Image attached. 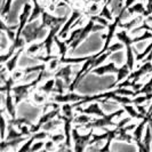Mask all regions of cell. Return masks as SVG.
<instances>
[{
	"mask_svg": "<svg viewBox=\"0 0 152 152\" xmlns=\"http://www.w3.org/2000/svg\"><path fill=\"white\" fill-rule=\"evenodd\" d=\"M54 152H73V149L72 148H69L65 144H62L57 150H55Z\"/></svg>",
	"mask_w": 152,
	"mask_h": 152,
	"instance_id": "b9f144b4",
	"label": "cell"
},
{
	"mask_svg": "<svg viewBox=\"0 0 152 152\" xmlns=\"http://www.w3.org/2000/svg\"><path fill=\"white\" fill-rule=\"evenodd\" d=\"M78 112L84 114H88V115H95V117H103L105 115V113L103 112L102 107L99 105V102H93L89 103L86 107H79L76 109Z\"/></svg>",
	"mask_w": 152,
	"mask_h": 152,
	"instance_id": "8fae6325",
	"label": "cell"
},
{
	"mask_svg": "<svg viewBox=\"0 0 152 152\" xmlns=\"http://www.w3.org/2000/svg\"><path fill=\"white\" fill-rule=\"evenodd\" d=\"M8 124L9 125H13L15 127H20V126H23V125H28L32 127L33 126V122H31L28 118H8Z\"/></svg>",
	"mask_w": 152,
	"mask_h": 152,
	"instance_id": "603a6c76",
	"label": "cell"
},
{
	"mask_svg": "<svg viewBox=\"0 0 152 152\" xmlns=\"http://www.w3.org/2000/svg\"><path fill=\"white\" fill-rule=\"evenodd\" d=\"M152 16V0H146V6H145V13L143 18L146 20L148 17Z\"/></svg>",
	"mask_w": 152,
	"mask_h": 152,
	"instance_id": "74e56055",
	"label": "cell"
},
{
	"mask_svg": "<svg viewBox=\"0 0 152 152\" xmlns=\"http://www.w3.org/2000/svg\"><path fill=\"white\" fill-rule=\"evenodd\" d=\"M62 26H63V25H57V26H54L52 29H49L47 37L42 40L44 49H45V55H52L53 45L55 44V38H56V36L58 34V32H60Z\"/></svg>",
	"mask_w": 152,
	"mask_h": 152,
	"instance_id": "30bf717a",
	"label": "cell"
},
{
	"mask_svg": "<svg viewBox=\"0 0 152 152\" xmlns=\"http://www.w3.org/2000/svg\"><path fill=\"white\" fill-rule=\"evenodd\" d=\"M122 109L125 110V112L128 114V117H130L132 119L142 120V119L144 118V114L140 113L138 110H137L133 104H125V105H122Z\"/></svg>",
	"mask_w": 152,
	"mask_h": 152,
	"instance_id": "d6986e66",
	"label": "cell"
},
{
	"mask_svg": "<svg viewBox=\"0 0 152 152\" xmlns=\"http://www.w3.org/2000/svg\"><path fill=\"white\" fill-rule=\"evenodd\" d=\"M41 49H44V44H42V41L41 42H33V44H31L29 47H28V49H26V53L31 55V56H34V54L39 53Z\"/></svg>",
	"mask_w": 152,
	"mask_h": 152,
	"instance_id": "83f0119b",
	"label": "cell"
},
{
	"mask_svg": "<svg viewBox=\"0 0 152 152\" xmlns=\"http://www.w3.org/2000/svg\"><path fill=\"white\" fill-rule=\"evenodd\" d=\"M149 99H152V94H140L135 97H133V105L135 107L144 105Z\"/></svg>",
	"mask_w": 152,
	"mask_h": 152,
	"instance_id": "cb8c5ba5",
	"label": "cell"
},
{
	"mask_svg": "<svg viewBox=\"0 0 152 152\" xmlns=\"http://www.w3.org/2000/svg\"><path fill=\"white\" fill-rule=\"evenodd\" d=\"M13 1H14V0H5V1H4V5H2V8H1V18H5L6 14L9 13Z\"/></svg>",
	"mask_w": 152,
	"mask_h": 152,
	"instance_id": "e575fe53",
	"label": "cell"
},
{
	"mask_svg": "<svg viewBox=\"0 0 152 152\" xmlns=\"http://www.w3.org/2000/svg\"><path fill=\"white\" fill-rule=\"evenodd\" d=\"M18 25H12V26H8L7 24L5 23V18H1V22H0V29L2 32H5L7 34L8 39L13 42L16 38V31H17Z\"/></svg>",
	"mask_w": 152,
	"mask_h": 152,
	"instance_id": "2e32d148",
	"label": "cell"
},
{
	"mask_svg": "<svg viewBox=\"0 0 152 152\" xmlns=\"http://www.w3.org/2000/svg\"><path fill=\"white\" fill-rule=\"evenodd\" d=\"M48 31L49 30L47 28H45L41 24V22L36 21V22L29 23L26 25V28L22 32V37L25 40L26 45L28 44H33L34 41L40 40V39H42L44 37H47Z\"/></svg>",
	"mask_w": 152,
	"mask_h": 152,
	"instance_id": "7a4b0ae2",
	"label": "cell"
},
{
	"mask_svg": "<svg viewBox=\"0 0 152 152\" xmlns=\"http://www.w3.org/2000/svg\"><path fill=\"white\" fill-rule=\"evenodd\" d=\"M143 62H152V50L150 52V54L148 55V57H146Z\"/></svg>",
	"mask_w": 152,
	"mask_h": 152,
	"instance_id": "7bdbcfd3",
	"label": "cell"
},
{
	"mask_svg": "<svg viewBox=\"0 0 152 152\" xmlns=\"http://www.w3.org/2000/svg\"><path fill=\"white\" fill-rule=\"evenodd\" d=\"M32 8H33V5L28 4V2L23 5L22 12L18 16V24H17L18 28H17V31H16V38H21L22 37L23 30L29 24V20H30L31 13H32Z\"/></svg>",
	"mask_w": 152,
	"mask_h": 152,
	"instance_id": "52a82bcc",
	"label": "cell"
},
{
	"mask_svg": "<svg viewBox=\"0 0 152 152\" xmlns=\"http://www.w3.org/2000/svg\"><path fill=\"white\" fill-rule=\"evenodd\" d=\"M149 126H150V128H151V130H152V119L150 120V122H149Z\"/></svg>",
	"mask_w": 152,
	"mask_h": 152,
	"instance_id": "f6af8a7d",
	"label": "cell"
},
{
	"mask_svg": "<svg viewBox=\"0 0 152 152\" xmlns=\"http://www.w3.org/2000/svg\"><path fill=\"white\" fill-rule=\"evenodd\" d=\"M10 76H12V78L15 80V83H16V81L21 80L25 75H24V71H23V70H17V69H16L13 73H10Z\"/></svg>",
	"mask_w": 152,
	"mask_h": 152,
	"instance_id": "f35d334b",
	"label": "cell"
},
{
	"mask_svg": "<svg viewBox=\"0 0 152 152\" xmlns=\"http://www.w3.org/2000/svg\"><path fill=\"white\" fill-rule=\"evenodd\" d=\"M55 79H56V85H55V91H56V94H65V86L68 87V85L65 84L64 80H62L60 78H55Z\"/></svg>",
	"mask_w": 152,
	"mask_h": 152,
	"instance_id": "1f68e13d",
	"label": "cell"
},
{
	"mask_svg": "<svg viewBox=\"0 0 152 152\" xmlns=\"http://www.w3.org/2000/svg\"><path fill=\"white\" fill-rule=\"evenodd\" d=\"M55 44L57 46V48H58V55L61 56V57H66V53H68V49H69V46L66 44V41L65 40H61V39L58 38L57 36H56V38H55Z\"/></svg>",
	"mask_w": 152,
	"mask_h": 152,
	"instance_id": "7402d4cb",
	"label": "cell"
},
{
	"mask_svg": "<svg viewBox=\"0 0 152 152\" xmlns=\"http://www.w3.org/2000/svg\"><path fill=\"white\" fill-rule=\"evenodd\" d=\"M94 129H89L87 134H81L79 127H73L72 130V149L73 152H85L88 145H91V140L94 135Z\"/></svg>",
	"mask_w": 152,
	"mask_h": 152,
	"instance_id": "277c9868",
	"label": "cell"
},
{
	"mask_svg": "<svg viewBox=\"0 0 152 152\" xmlns=\"http://www.w3.org/2000/svg\"><path fill=\"white\" fill-rule=\"evenodd\" d=\"M101 4H96V2H91V5L87 7V12L89 16L91 15H99L101 12Z\"/></svg>",
	"mask_w": 152,
	"mask_h": 152,
	"instance_id": "d6a6232c",
	"label": "cell"
},
{
	"mask_svg": "<svg viewBox=\"0 0 152 152\" xmlns=\"http://www.w3.org/2000/svg\"><path fill=\"white\" fill-rule=\"evenodd\" d=\"M66 20H68V17H57V16H54L50 13L44 10V13L41 15V21L40 22H41V24L45 28H47L49 30V29H52L54 26L63 25L64 23L66 22Z\"/></svg>",
	"mask_w": 152,
	"mask_h": 152,
	"instance_id": "9c48e42d",
	"label": "cell"
},
{
	"mask_svg": "<svg viewBox=\"0 0 152 152\" xmlns=\"http://www.w3.org/2000/svg\"><path fill=\"white\" fill-rule=\"evenodd\" d=\"M81 16H83V9L81 8H77L76 9H73L72 10V13H71V15L68 17V20H66V22L63 24V26L61 28V30L58 32V34H57V37L60 39H68V33L70 32L71 30V28L73 26V24H77V23L79 22V20L81 18Z\"/></svg>",
	"mask_w": 152,
	"mask_h": 152,
	"instance_id": "5b68a950",
	"label": "cell"
},
{
	"mask_svg": "<svg viewBox=\"0 0 152 152\" xmlns=\"http://www.w3.org/2000/svg\"><path fill=\"white\" fill-rule=\"evenodd\" d=\"M145 13V6L143 1H137L132 7H129L126 10V16L135 15V16H143Z\"/></svg>",
	"mask_w": 152,
	"mask_h": 152,
	"instance_id": "e0dca14e",
	"label": "cell"
},
{
	"mask_svg": "<svg viewBox=\"0 0 152 152\" xmlns=\"http://www.w3.org/2000/svg\"><path fill=\"white\" fill-rule=\"evenodd\" d=\"M125 113L124 109H118L111 113H107L103 117H97V118H93L87 126H85V128L87 129H95V128H99V129H105L107 127H115L117 124L114 122V119L121 117Z\"/></svg>",
	"mask_w": 152,
	"mask_h": 152,
	"instance_id": "6da1fadb",
	"label": "cell"
},
{
	"mask_svg": "<svg viewBox=\"0 0 152 152\" xmlns=\"http://www.w3.org/2000/svg\"><path fill=\"white\" fill-rule=\"evenodd\" d=\"M61 125H63V121H62L60 118H56V119H54V120H52V121L47 122L46 125H44L41 130H45V132L50 133L52 130L56 129V128H57L58 126H61Z\"/></svg>",
	"mask_w": 152,
	"mask_h": 152,
	"instance_id": "d4e9b609",
	"label": "cell"
},
{
	"mask_svg": "<svg viewBox=\"0 0 152 152\" xmlns=\"http://www.w3.org/2000/svg\"><path fill=\"white\" fill-rule=\"evenodd\" d=\"M107 29V26H104V25H101V24H97V23L95 22L93 18L89 17V20H88V22L85 24V26H83V30L80 32V34H79V37L71 44V45L69 46V49H71V50H75L77 49L79 46L81 45L83 42H84L86 39L89 37V34H91V32H97V31H103Z\"/></svg>",
	"mask_w": 152,
	"mask_h": 152,
	"instance_id": "3957f363",
	"label": "cell"
},
{
	"mask_svg": "<svg viewBox=\"0 0 152 152\" xmlns=\"http://www.w3.org/2000/svg\"><path fill=\"white\" fill-rule=\"evenodd\" d=\"M145 21H146V22H150V23L152 24V16H150V17H148V18H146Z\"/></svg>",
	"mask_w": 152,
	"mask_h": 152,
	"instance_id": "ee69618b",
	"label": "cell"
},
{
	"mask_svg": "<svg viewBox=\"0 0 152 152\" xmlns=\"http://www.w3.org/2000/svg\"><path fill=\"white\" fill-rule=\"evenodd\" d=\"M32 135L36 138V141H44L47 137L50 136V134L48 132H45V130H40V132L36 133V134H32Z\"/></svg>",
	"mask_w": 152,
	"mask_h": 152,
	"instance_id": "d590c367",
	"label": "cell"
},
{
	"mask_svg": "<svg viewBox=\"0 0 152 152\" xmlns=\"http://www.w3.org/2000/svg\"><path fill=\"white\" fill-rule=\"evenodd\" d=\"M72 73H73L72 72V64H66V65L62 66L61 69H58V71L55 73V78H60L62 80H64L69 87L72 83V79H71Z\"/></svg>",
	"mask_w": 152,
	"mask_h": 152,
	"instance_id": "5bb4252c",
	"label": "cell"
},
{
	"mask_svg": "<svg viewBox=\"0 0 152 152\" xmlns=\"http://www.w3.org/2000/svg\"><path fill=\"white\" fill-rule=\"evenodd\" d=\"M86 95L77 94L75 91H68L65 94H55L52 96V102L58 103V104H76L78 102L85 99Z\"/></svg>",
	"mask_w": 152,
	"mask_h": 152,
	"instance_id": "8992f818",
	"label": "cell"
},
{
	"mask_svg": "<svg viewBox=\"0 0 152 152\" xmlns=\"http://www.w3.org/2000/svg\"><path fill=\"white\" fill-rule=\"evenodd\" d=\"M24 49L25 48H21V49H18V50H16L15 54L8 60L4 65H5V68H6V70H7L8 75H10V73H13L14 71L16 70V66H17V62H18V60H20V57H21V55H22V53L24 52Z\"/></svg>",
	"mask_w": 152,
	"mask_h": 152,
	"instance_id": "9a60e30c",
	"label": "cell"
},
{
	"mask_svg": "<svg viewBox=\"0 0 152 152\" xmlns=\"http://www.w3.org/2000/svg\"><path fill=\"white\" fill-rule=\"evenodd\" d=\"M133 71L129 69L128 66V64L127 63H125V64H122L121 66L119 68V71H118V73H117V78H115V81H114L113 85H111L107 89H114L119 84H121L122 80H125V79H127L128 77L130 76V73H132Z\"/></svg>",
	"mask_w": 152,
	"mask_h": 152,
	"instance_id": "4fadbf2b",
	"label": "cell"
},
{
	"mask_svg": "<svg viewBox=\"0 0 152 152\" xmlns=\"http://www.w3.org/2000/svg\"><path fill=\"white\" fill-rule=\"evenodd\" d=\"M31 101L34 105H44L47 104V95L44 93H40V91H34L32 93L31 95Z\"/></svg>",
	"mask_w": 152,
	"mask_h": 152,
	"instance_id": "ffe728a7",
	"label": "cell"
},
{
	"mask_svg": "<svg viewBox=\"0 0 152 152\" xmlns=\"http://www.w3.org/2000/svg\"><path fill=\"white\" fill-rule=\"evenodd\" d=\"M36 142V138L33 137V135H31L22 145L21 148L17 150V152H31V148H32V144Z\"/></svg>",
	"mask_w": 152,
	"mask_h": 152,
	"instance_id": "f1b7e54d",
	"label": "cell"
},
{
	"mask_svg": "<svg viewBox=\"0 0 152 152\" xmlns=\"http://www.w3.org/2000/svg\"><path fill=\"white\" fill-rule=\"evenodd\" d=\"M49 140H52L55 144H63V143H65L66 137L64 135V133H53V134H50Z\"/></svg>",
	"mask_w": 152,
	"mask_h": 152,
	"instance_id": "4dcf8cb0",
	"label": "cell"
},
{
	"mask_svg": "<svg viewBox=\"0 0 152 152\" xmlns=\"http://www.w3.org/2000/svg\"><path fill=\"white\" fill-rule=\"evenodd\" d=\"M119 71V68L115 65L114 62H109V63H105V64H102L97 68H95L94 70H91V73L96 75V76H105V75H111V73H114L117 75Z\"/></svg>",
	"mask_w": 152,
	"mask_h": 152,
	"instance_id": "7c38bea8",
	"label": "cell"
},
{
	"mask_svg": "<svg viewBox=\"0 0 152 152\" xmlns=\"http://www.w3.org/2000/svg\"><path fill=\"white\" fill-rule=\"evenodd\" d=\"M44 148H45V142H44V141H36V142L32 144L31 152H39L40 150H42Z\"/></svg>",
	"mask_w": 152,
	"mask_h": 152,
	"instance_id": "8d00e7d4",
	"label": "cell"
},
{
	"mask_svg": "<svg viewBox=\"0 0 152 152\" xmlns=\"http://www.w3.org/2000/svg\"><path fill=\"white\" fill-rule=\"evenodd\" d=\"M8 119L2 114L1 115V141L6 138V129H8Z\"/></svg>",
	"mask_w": 152,
	"mask_h": 152,
	"instance_id": "836d02e7",
	"label": "cell"
},
{
	"mask_svg": "<svg viewBox=\"0 0 152 152\" xmlns=\"http://www.w3.org/2000/svg\"><path fill=\"white\" fill-rule=\"evenodd\" d=\"M57 144H55L52 140H48V141H46L45 142V151L46 152H54L55 151V146Z\"/></svg>",
	"mask_w": 152,
	"mask_h": 152,
	"instance_id": "ab89813d",
	"label": "cell"
},
{
	"mask_svg": "<svg viewBox=\"0 0 152 152\" xmlns=\"http://www.w3.org/2000/svg\"><path fill=\"white\" fill-rule=\"evenodd\" d=\"M93 120V118H91V115L88 114L80 113L79 115H76V119H75V124L79 125V126H87L89 122Z\"/></svg>",
	"mask_w": 152,
	"mask_h": 152,
	"instance_id": "4316f807",
	"label": "cell"
},
{
	"mask_svg": "<svg viewBox=\"0 0 152 152\" xmlns=\"http://www.w3.org/2000/svg\"><path fill=\"white\" fill-rule=\"evenodd\" d=\"M55 85H56V79H55V78H49V79L45 80L44 84L39 86L38 91L44 93V94H46V95L52 94V93L55 91Z\"/></svg>",
	"mask_w": 152,
	"mask_h": 152,
	"instance_id": "ac0fdd59",
	"label": "cell"
},
{
	"mask_svg": "<svg viewBox=\"0 0 152 152\" xmlns=\"http://www.w3.org/2000/svg\"><path fill=\"white\" fill-rule=\"evenodd\" d=\"M8 133L6 135V138L4 141H12V140H17V138H21V137H24L23 134L20 132L18 129H16L15 126L13 125H8Z\"/></svg>",
	"mask_w": 152,
	"mask_h": 152,
	"instance_id": "44dd1931",
	"label": "cell"
},
{
	"mask_svg": "<svg viewBox=\"0 0 152 152\" xmlns=\"http://www.w3.org/2000/svg\"><path fill=\"white\" fill-rule=\"evenodd\" d=\"M149 73H152V62H143L142 65L137 69V70H134L127 79H128L129 81H132L133 88H134L137 85V81H138L142 77L146 76V75H149Z\"/></svg>",
	"mask_w": 152,
	"mask_h": 152,
	"instance_id": "ba28073f",
	"label": "cell"
},
{
	"mask_svg": "<svg viewBox=\"0 0 152 152\" xmlns=\"http://www.w3.org/2000/svg\"><path fill=\"white\" fill-rule=\"evenodd\" d=\"M151 50H152V41L149 44V46H148V47H146V48H145L144 50H143L141 54H138L136 50H135V61L143 62L145 58L148 57V55L150 54V52H151Z\"/></svg>",
	"mask_w": 152,
	"mask_h": 152,
	"instance_id": "f546056e",
	"label": "cell"
},
{
	"mask_svg": "<svg viewBox=\"0 0 152 152\" xmlns=\"http://www.w3.org/2000/svg\"><path fill=\"white\" fill-rule=\"evenodd\" d=\"M99 15L101 16V17L107 18L109 22H112V21L114 20L113 12H112V10H110V8H109V4H105V5H103V6H102V9H101V12H99Z\"/></svg>",
	"mask_w": 152,
	"mask_h": 152,
	"instance_id": "484cf974",
	"label": "cell"
},
{
	"mask_svg": "<svg viewBox=\"0 0 152 152\" xmlns=\"http://www.w3.org/2000/svg\"><path fill=\"white\" fill-rule=\"evenodd\" d=\"M138 0H124V6H122V9L127 10L129 7H132L134 4H136Z\"/></svg>",
	"mask_w": 152,
	"mask_h": 152,
	"instance_id": "60d3db41",
	"label": "cell"
}]
</instances>
